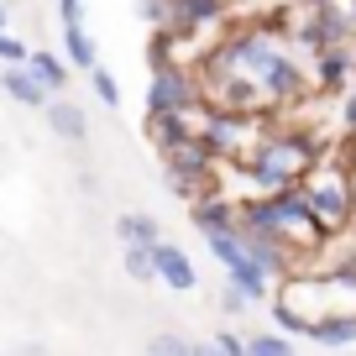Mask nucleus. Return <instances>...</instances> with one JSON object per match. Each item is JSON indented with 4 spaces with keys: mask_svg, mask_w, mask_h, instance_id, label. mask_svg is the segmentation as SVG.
<instances>
[{
    "mask_svg": "<svg viewBox=\"0 0 356 356\" xmlns=\"http://www.w3.org/2000/svg\"><path fill=\"white\" fill-rule=\"evenodd\" d=\"M58 22H63V26H79V22H84V6H79V0H58Z\"/></svg>",
    "mask_w": 356,
    "mask_h": 356,
    "instance_id": "nucleus-23",
    "label": "nucleus"
},
{
    "mask_svg": "<svg viewBox=\"0 0 356 356\" xmlns=\"http://www.w3.org/2000/svg\"><path fill=\"white\" fill-rule=\"evenodd\" d=\"M320 346H351L356 341V314H320V320H309V330Z\"/></svg>",
    "mask_w": 356,
    "mask_h": 356,
    "instance_id": "nucleus-8",
    "label": "nucleus"
},
{
    "mask_svg": "<svg viewBox=\"0 0 356 356\" xmlns=\"http://www.w3.org/2000/svg\"><path fill=\"white\" fill-rule=\"evenodd\" d=\"M189 356H220V351H215V341H189Z\"/></svg>",
    "mask_w": 356,
    "mask_h": 356,
    "instance_id": "nucleus-25",
    "label": "nucleus"
},
{
    "mask_svg": "<svg viewBox=\"0 0 356 356\" xmlns=\"http://www.w3.org/2000/svg\"><path fill=\"white\" fill-rule=\"evenodd\" d=\"M346 126H351V131H356V89H351V95H346Z\"/></svg>",
    "mask_w": 356,
    "mask_h": 356,
    "instance_id": "nucleus-26",
    "label": "nucleus"
},
{
    "mask_svg": "<svg viewBox=\"0 0 356 356\" xmlns=\"http://www.w3.org/2000/svg\"><path fill=\"white\" fill-rule=\"evenodd\" d=\"M246 356H293V341L283 330H273V335H252L246 341Z\"/></svg>",
    "mask_w": 356,
    "mask_h": 356,
    "instance_id": "nucleus-17",
    "label": "nucleus"
},
{
    "mask_svg": "<svg viewBox=\"0 0 356 356\" xmlns=\"http://www.w3.org/2000/svg\"><path fill=\"white\" fill-rule=\"evenodd\" d=\"M121 267H126V278H131V283H152V278H157V262H152V246H126V257H121Z\"/></svg>",
    "mask_w": 356,
    "mask_h": 356,
    "instance_id": "nucleus-16",
    "label": "nucleus"
},
{
    "mask_svg": "<svg viewBox=\"0 0 356 356\" xmlns=\"http://www.w3.org/2000/svg\"><path fill=\"white\" fill-rule=\"evenodd\" d=\"M215 16H220V0H173V22H178V32H194V26L215 22Z\"/></svg>",
    "mask_w": 356,
    "mask_h": 356,
    "instance_id": "nucleus-10",
    "label": "nucleus"
},
{
    "mask_svg": "<svg viewBox=\"0 0 356 356\" xmlns=\"http://www.w3.org/2000/svg\"><path fill=\"white\" fill-rule=\"evenodd\" d=\"M0 89H6L16 105H26V111H42V105L53 100V95H47V84H42V79H37L26 63H6V74H0Z\"/></svg>",
    "mask_w": 356,
    "mask_h": 356,
    "instance_id": "nucleus-4",
    "label": "nucleus"
},
{
    "mask_svg": "<svg viewBox=\"0 0 356 356\" xmlns=\"http://www.w3.org/2000/svg\"><path fill=\"white\" fill-rule=\"evenodd\" d=\"M246 304H252V299H246V293H236V289H225V293H220V309H225V314H241Z\"/></svg>",
    "mask_w": 356,
    "mask_h": 356,
    "instance_id": "nucleus-24",
    "label": "nucleus"
},
{
    "mask_svg": "<svg viewBox=\"0 0 356 356\" xmlns=\"http://www.w3.org/2000/svg\"><path fill=\"white\" fill-rule=\"evenodd\" d=\"M26 68H32V74L42 79L47 89H63V84H68V63H63V58H53V53H47V47H37V53H26Z\"/></svg>",
    "mask_w": 356,
    "mask_h": 356,
    "instance_id": "nucleus-12",
    "label": "nucleus"
},
{
    "mask_svg": "<svg viewBox=\"0 0 356 356\" xmlns=\"http://www.w3.org/2000/svg\"><path fill=\"white\" fill-rule=\"evenodd\" d=\"M273 320H278V330H289V335H304V330H309V320H304L293 304H273Z\"/></svg>",
    "mask_w": 356,
    "mask_h": 356,
    "instance_id": "nucleus-20",
    "label": "nucleus"
},
{
    "mask_svg": "<svg viewBox=\"0 0 356 356\" xmlns=\"http://www.w3.org/2000/svg\"><path fill=\"white\" fill-rule=\"evenodd\" d=\"M346 74H351V53H346L341 42L320 47V84H325V89H341Z\"/></svg>",
    "mask_w": 356,
    "mask_h": 356,
    "instance_id": "nucleus-11",
    "label": "nucleus"
},
{
    "mask_svg": "<svg viewBox=\"0 0 356 356\" xmlns=\"http://www.w3.org/2000/svg\"><path fill=\"white\" fill-rule=\"evenodd\" d=\"M147 356H189V341H184V335H173V330H163V335H152V341H147Z\"/></svg>",
    "mask_w": 356,
    "mask_h": 356,
    "instance_id": "nucleus-19",
    "label": "nucleus"
},
{
    "mask_svg": "<svg viewBox=\"0 0 356 356\" xmlns=\"http://www.w3.org/2000/svg\"><path fill=\"white\" fill-rule=\"evenodd\" d=\"M115 236H121V246H152L157 220L152 215H121V220H115Z\"/></svg>",
    "mask_w": 356,
    "mask_h": 356,
    "instance_id": "nucleus-13",
    "label": "nucleus"
},
{
    "mask_svg": "<svg viewBox=\"0 0 356 356\" xmlns=\"http://www.w3.org/2000/svg\"><path fill=\"white\" fill-rule=\"evenodd\" d=\"M6 16H11V11H6V6H0V32H6Z\"/></svg>",
    "mask_w": 356,
    "mask_h": 356,
    "instance_id": "nucleus-28",
    "label": "nucleus"
},
{
    "mask_svg": "<svg viewBox=\"0 0 356 356\" xmlns=\"http://www.w3.org/2000/svg\"><path fill=\"white\" fill-rule=\"evenodd\" d=\"M152 262H157V283H168L173 293L200 289V273H194V262H189V252H184V246H173V241H163V236H157V241H152Z\"/></svg>",
    "mask_w": 356,
    "mask_h": 356,
    "instance_id": "nucleus-3",
    "label": "nucleus"
},
{
    "mask_svg": "<svg viewBox=\"0 0 356 356\" xmlns=\"http://www.w3.org/2000/svg\"><path fill=\"white\" fill-rule=\"evenodd\" d=\"M309 163H314L309 136L278 131V136H267V142L252 152V178L262 184V189H289V184H299V178L309 173Z\"/></svg>",
    "mask_w": 356,
    "mask_h": 356,
    "instance_id": "nucleus-1",
    "label": "nucleus"
},
{
    "mask_svg": "<svg viewBox=\"0 0 356 356\" xmlns=\"http://www.w3.org/2000/svg\"><path fill=\"white\" fill-rule=\"evenodd\" d=\"M42 111H47V131L53 136H63V142H84L89 136V115L74 100H47Z\"/></svg>",
    "mask_w": 356,
    "mask_h": 356,
    "instance_id": "nucleus-6",
    "label": "nucleus"
},
{
    "mask_svg": "<svg viewBox=\"0 0 356 356\" xmlns=\"http://www.w3.org/2000/svg\"><path fill=\"white\" fill-rule=\"evenodd\" d=\"M89 84H95V95H100L105 105H121V84H115V74H111V68H100V63H95V68H89Z\"/></svg>",
    "mask_w": 356,
    "mask_h": 356,
    "instance_id": "nucleus-18",
    "label": "nucleus"
},
{
    "mask_svg": "<svg viewBox=\"0 0 356 356\" xmlns=\"http://www.w3.org/2000/svg\"><path fill=\"white\" fill-rule=\"evenodd\" d=\"M225 273H231V289H236V293H246V299H267V289H273V273H267V267L257 262L252 252H246L241 262H231Z\"/></svg>",
    "mask_w": 356,
    "mask_h": 356,
    "instance_id": "nucleus-7",
    "label": "nucleus"
},
{
    "mask_svg": "<svg viewBox=\"0 0 356 356\" xmlns=\"http://www.w3.org/2000/svg\"><path fill=\"white\" fill-rule=\"evenodd\" d=\"M194 105V79L173 63L152 68V89H147V115H189Z\"/></svg>",
    "mask_w": 356,
    "mask_h": 356,
    "instance_id": "nucleus-2",
    "label": "nucleus"
},
{
    "mask_svg": "<svg viewBox=\"0 0 356 356\" xmlns=\"http://www.w3.org/2000/svg\"><path fill=\"white\" fill-rule=\"evenodd\" d=\"M194 225H200V231H231L236 210H231V204H220V200H204V204H194Z\"/></svg>",
    "mask_w": 356,
    "mask_h": 356,
    "instance_id": "nucleus-14",
    "label": "nucleus"
},
{
    "mask_svg": "<svg viewBox=\"0 0 356 356\" xmlns=\"http://www.w3.org/2000/svg\"><path fill=\"white\" fill-rule=\"evenodd\" d=\"M309 210H314V220L325 225V231H335V225H346V215H351V194H346V184H314L309 194Z\"/></svg>",
    "mask_w": 356,
    "mask_h": 356,
    "instance_id": "nucleus-5",
    "label": "nucleus"
},
{
    "mask_svg": "<svg viewBox=\"0 0 356 356\" xmlns=\"http://www.w3.org/2000/svg\"><path fill=\"white\" fill-rule=\"evenodd\" d=\"M63 53H68V63H74V68H95V63H100V42H95V32H89L84 22L63 26Z\"/></svg>",
    "mask_w": 356,
    "mask_h": 356,
    "instance_id": "nucleus-9",
    "label": "nucleus"
},
{
    "mask_svg": "<svg viewBox=\"0 0 356 356\" xmlns=\"http://www.w3.org/2000/svg\"><path fill=\"white\" fill-rule=\"evenodd\" d=\"M204 241H210V252L220 257L225 267L246 257V241H241V231H236V225H231V231H204Z\"/></svg>",
    "mask_w": 356,
    "mask_h": 356,
    "instance_id": "nucleus-15",
    "label": "nucleus"
},
{
    "mask_svg": "<svg viewBox=\"0 0 356 356\" xmlns=\"http://www.w3.org/2000/svg\"><path fill=\"white\" fill-rule=\"evenodd\" d=\"M351 22H356V0H351Z\"/></svg>",
    "mask_w": 356,
    "mask_h": 356,
    "instance_id": "nucleus-29",
    "label": "nucleus"
},
{
    "mask_svg": "<svg viewBox=\"0 0 356 356\" xmlns=\"http://www.w3.org/2000/svg\"><path fill=\"white\" fill-rule=\"evenodd\" d=\"M0 63H26V42H16L11 32H0Z\"/></svg>",
    "mask_w": 356,
    "mask_h": 356,
    "instance_id": "nucleus-22",
    "label": "nucleus"
},
{
    "mask_svg": "<svg viewBox=\"0 0 356 356\" xmlns=\"http://www.w3.org/2000/svg\"><path fill=\"white\" fill-rule=\"evenodd\" d=\"M215 351H220V356H246V335L220 330V335H215Z\"/></svg>",
    "mask_w": 356,
    "mask_h": 356,
    "instance_id": "nucleus-21",
    "label": "nucleus"
},
{
    "mask_svg": "<svg viewBox=\"0 0 356 356\" xmlns=\"http://www.w3.org/2000/svg\"><path fill=\"white\" fill-rule=\"evenodd\" d=\"M309 6H325V0H309Z\"/></svg>",
    "mask_w": 356,
    "mask_h": 356,
    "instance_id": "nucleus-30",
    "label": "nucleus"
},
{
    "mask_svg": "<svg viewBox=\"0 0 356 356\" xmlns=\"http://www.w3.org/2000/svg\"><path fill=\"white\" fill-rule=\"evenodd\" d=\"M16 356H47V346H37V341H26V346H22V351H16Z\"/></svg>",
    "mask_w": 356,
    "mask_h": 356,
    "instance_id": "nucleus-27",
    "label": "nucleus"
}]
</instances>
